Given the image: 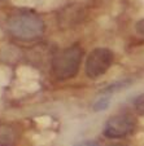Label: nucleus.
Listing matches in <instances>:
<instances>
[{"label":"nucleus","instance_id":"f257e3e1","mask_svg":"<svg viewBox=\"0 0 144 146\" xmlns=\"http://www.w3.org/2000/svg\"><path fill=\"white\" fill-rule=\"evenodd\" d=\"M84 57V50L80 44H72L61 49L52 58V72L58 80H68L77 76L80 64Z\"/></svg>","mask_w":144,"mask_h":146},{"label":"nucleus","instance_id":"f03ea898","mask_svg":"<svg viewBox=\"0 0 144 146\" xmlns=\"http://www.w3.org/2000/svg\"><path fill=\"white\" fill-rule=\"evenodd\" d=\"M8 30L21 40H33L44 33L43 19L34 12H16L8 18Z\"/></svg>","mask_w":144,"mask_h":146},{"label":"nucleus","instance_id":"7ed1b4c3","mask_svg":"<svg viewBox=\"0 0 144 146\" xmlns=\"http://www.w3.org/2000/svg\"><path fill=\"white\" fill-rule=\"evenodd\" d=\"M114 62V53L109 48L97 47L87 54L84 61V74L90 79H99L105 75Z\"/></svg>","mask_w":144,"mask_h":146},{"label":"nucleus","instance_id":"20e7f679","mask_svg":"<svg viewBox=\"0 0 144 146\" xmlns=\"http://www.w3.org/2000/svg\"><path fill=\"white\" fill-rule=\"evenodd\" d=\"M136 124V118L131 114H116L105 121L102 135L112 140L125 138L135 131Z\"/></svg>","mask_w":144,"mask_h":146},{"label":"nucleus","instance_id":"39448f33","mask_svg":"<svg viewBox=\"0 0 144 146\" xmlns=\"http://www.w3.org/2000/svg\"><path fill=\"white\" fill-rule=\"evenodd\" d=\"M109 104H111V94L102 93L101 96L94 102L92 109H94L95 111H104L109 108Z\"/></svg>","mask_w":144,"mask_h":146},{"label":"nucleus","instance_id":"423d86ee","mask_svg":"<svg viewBox=\"0 0 144 146\" xmlns=\"http://www.w3.org/2000/svg\"><path fill=\"white\" fill-rule=\"evenodd\" d=\"M134 110L136 111V114L140 116H144V93L138 96L133 102Z\"/></svg>","mask_w":144,"mask_h":146},{"label":"nucleus","instance_id":"0eeeda50","mask_svg":"<svg viewBox=\"0 0 144 146\" xmlns=\"http://www.w3.org/2000/svg\"><path fill=\"white\" fill-rule=\"evenodd\" d=\"M135 30H136V33H139L140 35H144V18L140 19L135 25Z\"/></svg>","mask_w":144,"mask_h":146},{"label":"nucleus","instance_id":"6e6552de","mask_svg":"<svg viewBox=\"0 0 144 146\" xmlns=\"http://www.w3.org/2000/svg\"><path fill=\"white\" fill-rule=\"evenodd\" d=\"M75 146H99L96 142H92V141H83V142L78 143V145Z\"/></svg>","mask_w":144,"mask_h":146},{"label":"nucleus","instance_id":"1a4fd4ad","mask_svg":"<svg viewBox=\"0 0 144 146\" xmlns=\"http://www.w3.org/2000/svg\"><path fill=\"white\" fill-rule=\"evenodd\" d=\"M112 146H126V145H112Z\"/></svg>","mask_w":144,"mask_h":146}]
</instances>
